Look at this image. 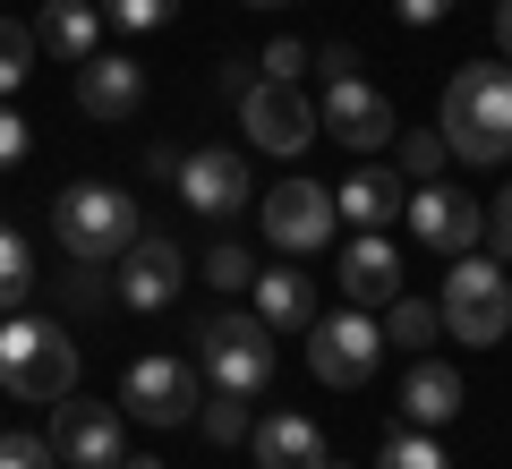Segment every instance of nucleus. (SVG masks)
<instances>
[{"instance_id":"23","label":"nucleus","mask_w":512,"mask_h":469,"mask_svg":"<svg viewBox=\"0 0 512 469\" xmlns=\"http://www.w3.org/2000/svg\"><path fill=\"white\" fill-rule=\"evenodd\" d=\"M26 290H35V256H26L18 222H0V316H9V307H26Z\"/></svg>"},{"instance_id":"18","label":"nucleus","mask_w":512,"mask_h":469,"mask_svg":"<svg viewBox=\"0 0 512 469\" xmlns=\"http://www.w3.org/2000/svg\"><path fill=\"white\" fill-rule=\"evenodd\" d=\"M402 418H410V427H444V418H461V367L410 359V376H402Z\"/></svg>"},{"instance_id":"12","label":"nucleus","mask_w":512,"mask_h":469,"mask_svg":"<svg viewBox=\"0 0 512 469\" xmlns=\"http://www.w3.org/2000/svg\"><path fill=\"white\" fill-rule=\"evenodd\" d=\"M180 282H188V256L171 248L163 231H137L120 248V282H111V299H128V307H146V316H154V307L180 299Z\"/></svg>"},{"instance_id":"11","label":"nucleus","mask_w":512,"mask_h":469,"mask_svg":"<svg viewBox=\"0 0 512 469\" xmlns=\"http://www.w3.org/2000/svg\"><path fill=\"white\" fill-rule=\"evenodd\" d=\"M316 128H333L350 154H376V145L402 137V128H393V103H384L359 69H350V77H325V111H316Z\"/></svg>"},{"instance_id":"20","label":"nucleus","mask_w":512,"mask_h":469,"mask_svg":"<svg viewBox=\"0 0 512 469\" xmlns=\"http://www.w3.org/2000/svg\"><path fill=\"white\" fill-rule=\"evenodd\" d=\"M248 290H256V316H265L274 333H308L316 325V282H308V273L282 265V273H256Z\"/></svg>"},{"instance_id":"7","label":"nucleus","mask_w":512,"mask_h":469,"mask_svg":"<svg viewBox=\"0 0 512 469\" xmlns=\"http://www.w3.org/2000/svg\"><path fill=\"white\" fill-rule=\"evenodd\" d=\"M402 214H410V239H419V248H444V256H470L478 239H487V205L461 197V188H444V180H419L402 197Z\"/></svg>"},{"instance_id":"5","label":"nucleus","mask_w":512,"mask_h":469,"mask_svg":"<svg viewBox=\"0 0 512 469\" xmlns=\"http://www.w3.org/2000/svg\"><path fill=\"white\" fill-rule=\"evenodd\" d=\"M444 333L470 350H495L512 333V282L495 273V256H461L453 273H444V299H436Z\"/></svg>"},{"instance_id":"37","label":"nucleus","mask_w":512,"mask_h":469,"mask_svg":"<svg viewBox=\"0 0 512 469\" xmlns=\"http://www.w3.org/2000/svg\"><path fill=\"white\" fill-rule=\"evenodd\" d=\"M111 469H163V461H154V452H120Z\"/></svg>"},{"instance_id":"9","label":"nucleus","mask_w":512,"mask_h":469,"mask_svg":"<svg viewBox=\"0 0 512 469\" xmlns=\"http://www.w3.org/2000/svg\"><path fill=\"white\" fill-rule=\"evenodd\" d=\"M120 418L188 427V418H197V367H188V359H137L128 384H120Z\"/></svg>"},{"instance_id":"1","label":"nucleus","mask_w":512,"mask_h":469,"mask_svg":"<svg viewBox=\"0 0 512 469\" xmlns=\"http://www.w3.org/2000/svg\"><path fill=\"white\" fill-rule=\"evenodd\" d=\"M444 145H453L461 163H504L512 154V69H453L444 86Z\"/></svg>"},{"instance_id":"6","label":"nucleus","mask_w":512,"mask_h":469,"mask_svg":"<svg viewBox=\"0 0 512 469\" xmlns=\"http://www.w3.org/2000/svg\"><path fill=\"white\" fill-rule=\"evenodd\" d=\"M308 367H316V384H333V393H359V384L384 367V325L367 316V307L316 316L308 325Z\"/></svg>"},{"instance_id":"8","label":"nucleus","mask_w":512,"mask_h":469,"mask_svg":"<svg viewBox=\"0 0 512 469\" xmlns=\"http://www.w3.org/2000/svg\"><path fill=\"white\" fill-rule=\"evenodd\" d=\"M239 128H248V145H265V154H308V145H316L308 94L282 86V77H256V86L239 94Z\"/></svg>"},{"instance_id":"36","label":"nucleus","mask_w":512,"mask_h":469,"mask_svg":"<svg viewBox=\"0 0 512 469\" xmlns=\"http://www.w3.org/2000/svg\"><path fill=\"white\" fill-rule=\"evenodd\" d=\"M316 69H325V77H350V69H359V52H350V43H325V52H316Z\"/></svg>"},{"instance_id":"25","label":"nucleus","mask_w":512,"mask_h":469,"mask_svg":"<svg viewBox=\"0 0 512 469\" xmlns=\"http://www.w3.org/2000/svg\"><path fill=\"white\" fill-rule=\"evenodd\" d=\"M35 52H43V43L26 35L18 18H0V103H9V94L26 86V69H35Z\"/></svg>"},{"instance_id":"39","label":"nucleus","mask_w":512,"mask_h":469,"mask_svg":"<svg viewBox=\"0 0 512 469\" xmlns=\"http://www.w3.org/2000/svg\"><path fill=\"white\" fill-rule=\"evenodd\" d=\"M316 469H350V461H333V452H325V461H316Z\"/></svg>"},{"instance_id":"33","label":"nucleus","mask_w":512,"mask_h":469,"mask_svg":"<svg viewBox=\"0 0 512 469\" xmlns=\"http://www.w3.org/2000/svg\"><path fill=\"white\" fill-rule=\"evenodd\" d=\"M26 145H35V128H26L18 111L0 103V171H18V163H26Z\"/></svg>"},{"instance_id":"2","label":"nucleus","mask_w":512,"mask_h":469,"mask_svg":"<svg viewBox=\"0 0 512 469\" xmlns=\"http://www.w3.org/2000/svg\"><path fill=\"white\" fill-rule=\"evenodd\" d=\"M0 393H18V401L77 393V342L60 316H18L9 307V325H0Z\"/></svg>"},{"instance_id":"35","label":"nucleus","mask_w":512,"mask_h":469,"mask_svg":"<svg viewBox=\"0 0 512 469\" xmlns=\"http://www.w3.org/2000/svg\"><path fill=\"white\" fill-rule=\"evenodd\" d=\"M402 9V26H436V18H453V0H393Z\"/></svg>"},{"instance_id":"17","label":"nucleus","mask_w":512,"mask_h":469,"mask_svg":"<svg viewBox=\"0 0 512 469\" xmlns=\"http://www.w3.org/2000/svg\"><path fill=\"white\" fill-rule=\"evenodd\" d=\"M248 452H256V469H316L325 461V435H316V418H299V410H265L248 427Z\"/></svg>"},{"instance_id":"24","label":"nucleus","mask_w":512,"mask_h":469,"mask_svg":"<svg viewBox=\"0 0 512 469\" xmlns=\"http://www.w3.org/2000/svg\"><path fill=\"white\" fill-rule=\"evenodd\" d=\"M197 427H205V444L214 452H231V444H248V401H231V393H214V401H197Z\"/></svg>"},{"instance_id":"34","label":"nucleus","mask_w":512,"mask_h":469,"mask_svg":"<svg viewBox=\"0 0 512 469\" xmlns=\"http://www.w3.org/2000/svg\"><path fill=\"white\" fill-rule=\"evenodd\" d=\"M487 231H495V265H512V180L495 188V214H487Z\"/></svg>"},{"instance_id":"19","label":"nucleus","mask_w":512,"mask_h":469,"mask_svg":"<svg viewBox=\"0 0 512 469\" xmlns=\"http://www.w3.org/2000/svg\"><path fill=\"white\" fill-rule=\"evenodd\" d=\"M333 214L359 222V231H384V222L402 214V180H393V171H376V163H350V180L333 188Z\"/></svg>"},{"instance_id":"13","label":"nucleus","mask_w":512,"mask_h":469,"mask_svg":"<svg viewBox=\"0 0 512 469\" xmlns=\"http://www.w3.org/2000/svg\"><path fill=\"white\" fill-rule=\"evenodd\" d=\"M180 205L205 222H231L239 205H248V163H239L231 145H197V154H180Z\"/></svg>"},{"instance_id":"31","label":"nucleus","mask_w":512,"mask_h":469,"mask_svg":"<svg viewBox=\"0 0 512 469\" xmlns=\"http://www.w3.org/2000/svg\"><path fill=\"white\" fill-rule=\"evenodd\" d=\"M0 469H60V452L43 435H0Z\"/></svg>"},{"instance_id":"38","label":"nucleus","mask_w":512,"mask_h":469,"mask_svg":"<svg viewBox=\"0 0 512 469\" xmlns=\"http://www.w3.org/2000/svg\"><path fill=\"white\" fill-rule=\"evenodd\" d=\"M495 43H504V52H512V0H504V9H495Z\"/></svg>"},{"instance_id":"3","label":"nucleus","mask_w":512,"mask_h":469,"mask_svg":"<svg viewBox=\"0 0 512 469\" xmlns=\"http://www.w3.org/2000/svg\"><path fill=\"white\" fill-rule=\"evenodd\" d=\"M52 231H60V248H69L77 265H111L146 222H137V205H128L120 188L77 180V188H60V197H52Z\"/></svg>"},{"instance_id":"22","label":"nucleus","mask_w":512,"mask_h":469,"mask_svg":"<svg viewBox=\"0 0 512 469\" xmlns=\"http://www.w3.org/2000/svg\"><path fill=\"white\" fill-rule=\"evenodd\" d=\"M436 333H444V316H436L427 299H410V290H402V299H384V350L427 359V342H436Z\"/></svg>"},{"instance_id":"21","label":"nucleus","mask_w":512,"mask_h":469,"mask_svg":"<svg viewBox=\"0 0 512 469\" xmlns=\"http://www.w3.org/2000/svg\"><path fill=\"white\" fill-rule=\"evenodd\" d=\"M94 35H103V9H94V0H43V26H35L43 52L86 60V52H94Z\"/></svg>"},{"instance_id":"26","label":"nucleus","mask_w":512,"mask_h":469,"mask_svg":"<svg viewBox=\"0 0 512 469\" xmlns=\"http://www.w3.org/2000/svg\"><path fill=\"white\" fill-rule=\"evenodd\" d=\"M376 469H453V461H444L436 427H410V435H393V444L376 452Z\"/></svg>"},{"instance_id":"30","label":"nucleus","mask_w":512,"mask_h":469,"mask_svg":"<svg viewBox=\"0 0 512 469\" xmlns=\"http://www.w3.org/2000/svg\"><path fill=\"white\" fill-rule=\"evenodd\" d=\"M444 163H453V145H444V137H427V128H419V137H402V171H410V180H436Z\"/></svg>"},{"instance_id":"15","label":"nucleus","mask_w":512,"mask_h":469,"mask_svg":"<svg viewBox=\"0 0 512 469\" xmlns=\"http://www.w3.org/2000/svg\"><path fill=\"white\" fill-rule=\"evenodd\" d=\"M77 111L86 120H137L146 111V69L128 52H86L77 60Z\"/></svg>"},{"instance_id":"10","label":"nucleus","mask_w":512,"mask_h":469,"mask_svg":"<svg viewBox=\"0 0 512 469\" xmlns=\"http://www.w3.org/2000/svg\"><path fill=\"white\" fill-rule=\"evenodd\" d=\"M256 214H265V239H274L282 256H316L333 239V222H342L333 214V188H316V180H282Z\"/></svg>"},{"instance_id":"4","label":"nucleus","mask_w":512,"mask_h":469,"mask_svg":"<svg viewBox=\"0 0 512 469\" xmlns=\"http://www.w3.org/2000/svg\"><path fill=\"white\" fill-rule=\"evenodd\" d=\"M197 367L214 376V393L256 401L265 384H274V325H265V316H239V307H222L214 325L197 333Z\"/></svg>"},{"instance_id":"28","label":"nucleus","mask_w":512,"mask_h":469,"mask_svg":"<svg viewBox=\"0 0 512 469\" xmlns=\"http://www.w3.org/2000/svg\"><path fill=\"white\" fill-rule=\"evenodd\" d=\"M180 0H103V26H128V35H146V26H171Z\"/></svg>"},{"instance_id":"14","label":"nucleus","mask_w":512,"mask_h":469,"mask_svg":"<svg viewBox=\"0 0 512 469\" xmlns=\"http://www.w3.org/2000/svg\"><path fill=\"white\" fill-rule=\"evenodd\" d=\"M43 444H52L69 469H111V461H120V410H94V401L60 393V401H52V435H43Z\"/></svg>"},{"instance_id":"40","label":"nucleus","mask_w":512,"mask_h":469,"mask_svg":"<svg viewBox=\"0 0 512 469\" xmlns=\"http://www.w3.org/2000/svg\"><path fill=\"white\" fill-rule=\"evenodd\" d=\"M248 9H282V0H248Z\"/></svg>"},{"instance_id":"29","label":"nucleus","mask_w":512,"mask_h":469,"mask_svg":"<svg viewBox=\"0 0 512 469\" xmlns=\"http://www.w3.org/2000/svg\"><path fill=\"white\" fill-rule=\"evenodd\" d=\"M205 282H214V290H248V282H256V256H248V248H231V239H222V248L205 256Z\"/></svg>"},{"instance_id":"27","label":"nucleus","mask_w":512,"mask_h":469,"mask_svg":"<svg viewBox=\"0 0 512 469\" xmlns=\"http://www.w3.org/2000/svg\"><path fill=\"white\" fill-rule=\"evenodd\" d=\"M103 299H111L103 265H77V256H69V273H60V316H94Z\"/></svg>"},{"instance_id":"32","label":"nucleus","mask_w":512,"mask_h":469,"mask_svg":"<svg viewBox=\"0 0 512 469\" xmlns=\"http://www.w3.org/2000/svg\"><path fill=\"white\" fill-rule=\"evenodd\" d=\"M256 69H265V77H282V86H299V69H308V43H291V35H282V43H265V60H256Z\"/></svg>"},{"instance_id":"16","label":"nucleus","mask_w":512,"mask_h":469,"mask_svg":"<svg viewBox=\"0 0 512 469\" xmlns=\"http://www.w3.org/2000/svg\"><path fill=\"white\" fill-rule=\"evenodd\" d=\"M333 282H342L350 307H384V299H402V256H393V239L359 231L342 248V265H333Z\"/></svg>"}]
</instances>
